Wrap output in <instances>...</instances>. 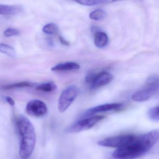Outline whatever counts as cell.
I'll return each instance as SVG.
<instances>
[{
    "mask_svg": "<svg viewBox=\"0 0 159 159\" xmlns=\"http://www.w3.org/2000/svg\"><path fill=\"white\" fill-rule=\"evenodd\" d=\"M104 117V116H96L78 120L68 127L65 131L67 133L72 134L87 130L91 129Z\"/></svg>",
    "mask_w": 159,
    "mask_h": 159,
    "instance_id": "4",
    "label": "cell"
},
{
    "mask_svg": "<svg viewBox=\"0 0 159 159\" xmlns=\"http://www.w3.org/2000/svg\"><path fill=\"white\" fill-rule=\"evenodd\" d=\"M108 42V37L106 33L101 31L95 33L94 44L97 47L103 48L107 45Z\"/></svg>",
    "mask_w": 159,
    "mask_h": 159,
    "instance_id": "12",
    "label": "cell"
},
{
    "mask_svg": "<svg viewBox=\"0 0 159 159\" xmlns=\"http://www.w3.org/2000/svg\"><path fill=\"white\" fill-rule=\"evenodd\" d=\"M22 7L19 5L0 4V14L4 16H13L22 12Z\"/></svg>",
    "mask_w": 159,
    "mask_h": 159,
    "instance_id": "10",
    "label": "cell"
},
{
    "mask_svg": "<svg viewBox=\"0 0 159 159\" xmlns=\"http://www.w3.org/2000/svg\"><path fill=\"white\" fill-rule=\"evenodd\" d=\"M5 100L6 102L11 106H14L15 105V101L11 97L9 96H6L5 97Z\"/></svg>",
    "mask_w": 159,
    "mask_h": 159,
    "instance_id": "22",
    "label": "cell"
},
{
    "mask_svg": "<svg viewBox=\"0 0 159 159\" xmlns=\"http://www.w3.org/2000/svg\"><path fill=\"white\" fill-rule=\"evenodd\" d=\"M0 51L1 53L5 54L11 57H16L15 49L12 47L7 45L1 43L0 44Z\"/></svg>",
    "mask_w": 159,
    "mask_h": 159,
    "instance_id": "17",
    "label": "cell"
},
{
    "mask_svg": "<svg viewBox=\"0 0 159 159\" xmlns=\"http://www.w3.org/2000/svg\"><path fill=\"white\" fill-rule=\"evenodd\" d=\"M106 16V13L104 10L98 9L91 12L90 14L89 17L93 20L99 21L104 19Z\"/></svg>",
    "mask_w": 159,
    "mask_h": 159,
    "instance_id": "15",
    "label": "cell"
},
{
    "mask_svg": "<svg viewBox=\"0 0 159 159\" xmlns=\"http://www.w3.org/2000/svg\"><path fill=\"white\" fill-rule=\"evenodd\" d=\"M26 111L28 115L35 117L45 116L48 112V107L45 103L39 100H33L27 103Z\"/></svg>",
    "mask_w": 159,
    "mask_h": 159,
    "instance_id": "7",
    "label": "cell"
},
{
    "mask_svg": "<svg viewBox=\"0 0 159 159\" xmlns=\"http://www.w3.org/2000/svg\"><path fill=\"white\" fill-rule=\"evenodd\" d=\"M43 31L46 34L52 35L58 32V28L55 23H48L43 27Z\"/></svg>",
    "mask_w": 159,
    "mask_h": 159,
    "instance_id": "16",
    "label": "cell"
},
{
    "mask_svg": "<svg viewBox=\"0 0 159 159\" xmlns=\"http://www.w3.org/2000/svg\"><path fill=\"white\" fill-rule=\"evenodd\" d=\"M122 106V104L119 103L101 105L92 107V108L88 109L85 113V116H92V115H95L98 113L115 110L116 109H119Z\"/></svg>",
    "mask_w": 159,
    "mask_h": 159,
    "instance_id": "9",
    "label": "cell"
},
{
    "mask_svg": "<svg viewBox=\"0 0 159 159\" xmlns=\"http://www.w3.org/2000/svg\"><path fill=\"white\" fill-rule=\"evenodd\" d=\"M79 69L80 66L77 63L73 62H68L58 64L52 67L51 70L53 71L62 72L77 70Z\"/></svg>",
    "mask_w": 159,
    "mask_h": 159,
    "instance_id": "11",
    "label": "cell"
},
{
    "mask_svg": "<svg viewBox=\"0 0 159 159\" xmlns=\"http://www.w3.org/2000/svg\"><path fill=\"white\" fill-rule=\"evenodd\" d=\"M114 78L113 75L108 72H101L95 75L91 87L92 89H96L103 87L110 83Z\"/></svg>",
    "mask_w": 159,
    "mask_h": 159,
    "instance_id": "8",
    "label": "cell"
},
{
    "mask_svg": "<svg viewBox=\"0 0 159 159\" xmlns=\"http://www.w3.org/2000/svg\"><path fill=\"white\" fill-rule=\"evenodd\" d=\"M159 90V75L149 76L143 89L133 94L132 99L135 102H145L150 99Z\"/></svg>",
    "mask_w": 159,
    "mask_h": 159,
    "instance_id": "3",
    "label": "cell"
},
{
    "mask_svg": "<svg viewBox=\"0 0 159 159\" xmlns=\"http://www.w3.org/2000/svg\"><path fill=\"white\" fill-rule=\"evenodd\" d=\"M59 40L61 43L63 45L68 46L70 45V43H69L68 41H67V40H65L62 36H59Z\"/></svg>",
    "mask_w": 159,
    "mask_h": 159,
    "instance_id": "21",
    "label": "cell"
},
{
    "mask_svg": "<svg viewBox=\"0 0 159 159\" xmlns=\"http://www.w3.org/2000/svg\"><path fill=\"white\" fill-rule=\"evenodd\" d=\"M57 89V85L53 82L42 83L35 87L36 90L44 92H51Z\"/></svg>",
    "mask_w": 159,
    "mask_h": 159,
    "instance_id": "13",
    "label": "cell"
},
{
    "mask_svg": "<svg viewBox=\"0 0 159 159\" xmlns=\"http://www.w3.org/2000/svg\"><path fill=\"white\" fill-rule=\"evenodd\" d=\"M78 90L75 86H70L63 90L59 98L58 109L63 113L66 111L78 95Z\"/></svg>",
    "mask_w": 159,
    "mask_h": 159,
    "instance_id": "5",
    "label": "cell"
},
{
    "mask_svg": "<svg viewBox=\"0 0 159 159\" xmlns=\"http://www.w3.org/2000/svg\"><path fill=\"white\" fill-rule=\"evenodd\" d=\"M135 135L132 134L119 135L109 137L99 141L98 144L104 147L121 148L130 143Z\"/></svg>",
    "mask_w": 159,
    "mask_h": 159,
    "instance_id": "6",
    "label": "cell"
},
{
    "mask_svg": "<svg viewBox=\"0 0 159 159\" xmlns=\"http://www.w3.org/2000/svg\"><path fill=\"white\" fill-rule=\"evenodd\" d=\"M121 1H123V0H102V4L111 3Z\"/></svg>",
    "mask_w": 159,
    "mask_h": 159,
    "instance_id": "23",
    "label": "cell"
},
{
    "mask_svg": "<svg viewBox=\"0 0 159 159\" xmlns=\"http://www.w3.org/2000/svg\"><path fill=\"white\" fill-rule=\"evenodd\" d=\"M16 124L20 136L19 155L21 158L27 159L31 156L35 147V130L30 121L22 115L17 118Z\"/></svg>",
    "mask_w": 159,
    "mask_h": 159,
    "instance_id": "2",
    "label": "cell"
},
{
    "mask_svg": "<svg viewBox=\"0 0 159 159\" xmlns=\"http://www.w3.org/2000/svg\"><path fill=\"white\" fill-rule=\"evenodd\" d=\"M147 116L151 120L159 121V106L150 108L148 110Z\"/></svg>",
    "mask_w": 159,
    "mask_h": 159,
    "instance_id": "18",
    "label": "cell"
},
{
    "mask_svg": "<svg viewBox=\"0 0 159 159\" xmlns=\"http://www.w3.org/2000/svg\"><path fill=\"white\" fill-rule=\"evenodd\" d=\"M20 34V32L19 30L14 28H8L4 32L5 36L7 37L16 36V35H19Z\"/></svg>",
    "mask_w": 159,
    "mask_h": 159,
    "instance_id": "20",
    "label": "cell"
},
{
    "mask_svg": "<svg viewBox=\"0 0 159 159\" xmlns=\"http://www.w3.org/2000/svg\"><path fill=\"white\" fill-rule=\"evenodd\" d=\"M35 84L29 81H23L18 83H13L12 84L6 85L3 87V89L6 90L13 89L19 88H28L34 86Z\"/></svg>",
    "mask_w": 159,
    "mask_h": 159,
    "instance_id": "14",
    "label": "cell"
},
{
    "mask_svg": "<svg viewBox=\"0 0 159 159\" xmlns=\"http://www.w3.org/2000/svg\"><path fill=\"white\" fill-rule=\"evenodd\" d=\"M159 140V130L134 136L131 142L117 148L112 156L115 159H134L143 156L153 147Z\"/></svg>",
    "mask_w": 159,
    "mask_h": 159,
    "instance_id": "1",
    "label": "cell"
},
{
    "mask_svg": "<svg viewBox=\"0 0 159 159\" xmlns=\"http://www.w3.org/2000/svg\"><path fill=\"white\" fill-rule=\"evenodd\" d=\"M82 5L91 6L102 4V0H71Z\"/></svg>",
    "mask_w": 159,
    "mask_h": 159,
    "instance_id": "19",
    "label": "cell"
}]
</instances>
